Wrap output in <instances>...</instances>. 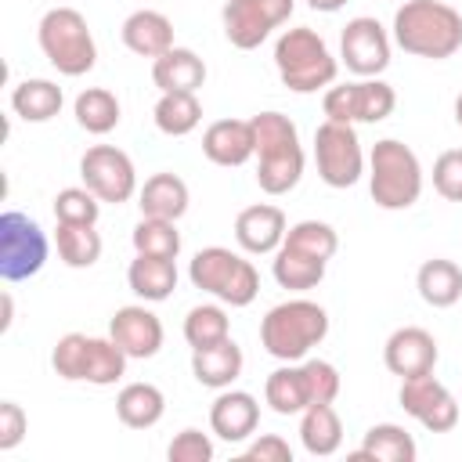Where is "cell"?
Masks as SVG:
<instances>
[{
    "mask_svg": "<svg viewBox=\"0 0 462 462\" xmlns=\"http://www.w3.org/2000/svg\"><path fill=\"white\" fill-rule=\"evenodd\" d=\"M393 43L404 54L444 61L462 47V14L444 0H404L393 11Z\"/></svg>",
    "mask_w": 462,
    "mask_h": 462,
    "instance_id": "obj_1",
    "label": "cell"
},
{
    "mask_svg": "<svg viewBox=\"0 0 462 462\" xmlns=\"http://www.w3.org/2000/svg\"><path fill=\"white\" fill-rule=\"evenodd\" d=\"M253 137H256V184L267 195H285L300 184L303 177V144L296 134V123L282 112H256L253 119Z\"/></svg>",
    "mask_w": 462,
    "mask_h": 462,
    "instance_id": "obj_2",
    "label": "cell"
},
{
    "mask_svg": "<svg viewBox=\"0 0 462 462\" xmlns=\"http://www.w3.org/2000/svg\"><path fill=\"white\" fill-rule=\"evenodd\" d=\"M328 336V310L314 300H285L260 321V346L278 361H303Z\"/></svg>",
    "mask_w": 462,
    "mask_h": 462,
    "instance_id": "obj_3",
    "label": "cell"
},
{
    "mask_svg": "<svg viewBox=\"0 0 462 462\" xmlns=\"http://www.w3.org/2000/svg\"><path fill=\"white\" fill-rule=\"evenodd\" d=\"M368 191H372V202L379 209H390V213L415 206L422 195L419 155L397 137L375 141L368 152Z\"/></svg>",
    "mask_w": 462,
    "mask_h": 462,
    "instance_id": "obj_4",
    "label": "cell"
},
{
    "mask_svg": "<svg viewBox=\"0 0 462 462\" xmlns=\"http://www.w3.org/2000/svg\"><path fill=\"white\" fill-rule=\"evenodd\" d=\"M274 69L292 94H314L336 83L339 61L310 25H296L274 40Z\"/></svg>",
    "mask_w": 462,
    "mask_h": 462,
    "instance_id": "obj_5",
    "label": "cell"
},
{
    "mask_svg": "<svg viewBox=\"0 0 462 462\" xmlns=\"http://www.w3.org/2000/svg\"><path fill=\"white\" fill-rule=\"evenodd\" d=\"M188 282L202 292H209L213 300L227 303V307H249L260 292V274L256 267L242 256L231 253L224 245H206L191 256L188 263Z\"/></svg>",
    "mask_w": 462,
    "mask_h": 462,
    "instance_id": "obj_6",
    "label": "cell"
},
{
    "mask_svg": "<svg viewBox=\"0 0 462 462\" xmlns=\"http://www.w3.org/2000/svg\"><path fill=\"white\" fill-rule=\"evenodd\" d=\"M36 40L43 58L61 76H87L97 65L94 32L76 7H51L36 25Z\"/></svg>",
    "mask_w": 462,
    "mask_h": 462,
    "instance_id": "obj_7",
    "label": "cell"
},
{
    "mask_svg": "<svg viewBox=\"0 0 462 462\" xmlns=\"http://www.w3.org/2000/svg\"><path fill=\"white\" fill-rule=\"evenodd\" d=\"M47 253H51V242L32 217L18 209H7L0 217V278L4 282H25L40 274L47 263Z\"/></svg>",
    "mask_w": 462,
    "mask_h": 462,
    "instance_id": "obj_8",
    "label": "cell"
},
{
    "mask_svg": "<svg viewBox=\"0 0 462 462\" xmlns=\"http://www.w3.org/2000/svg\"><path fill=\"white\" fill-rule=\"evenodd\" d=\"M314 166L328 188H354L365 173V148L350 123L325 119L314 130Z\"/></svg>",
    "mask_w": 462,
    "mask_h": 462,
    "instance_id": "obj_9",
    "label": "cell"
},
{
    "mask_svg": "<svg viewBox=\"0 0 462 462\" xmlns=\"http://www.w3.org/2000/svg\"><path fill=\"white\" fill-rule=\"evenodd\" d=\"M79 177L101 202H112V206L130 202L137 195L134 159L116 144H90L79 159Z\"/></svg>",
    "mask_w": 462,
    "mask_h": 462,
    "instance_id": "obj_10",
    "label": "cell"
},
{
    "mask_svg": "<svg viewBox=\"0 0 462 462\" xmlns=\"http://www.w3.org/2000/svg\"><path fill=\"white\" fill-rule=\"evenodd\" d=\"M296 0H227L220 11L224 22V36L231 47L238 51H253L260 47L278 25L289 22Z\"/></svg>",
    "mask_w": 462,
    "mask_h": 462,
    "instance_id": "obj_11",
    "label": "cell"
},
{
    "mask_svg": "<svg viewBox=\"0 0 462 462\" xmlns=\"http://www.w3.org/2000/svg\"><path fill=\"white\" fill-rule=\"evenodd\" d=\"M397 401H401V408H404L422 430H430V433H448V430H455V422H458V401H455V393H451L433 372L401 379Z\"/></svg>",
    "mask_w": 462,
    "mask_h": 462,
    "instance_id": "obj_12",
    "label": "cell"
},
{
    "mask_svg": "<svg viewBox=\"0 0 462 462\" xmlns=\"http://www.w3.org/2000/svg\"><path fill=\"white\" fill-rule=\"evenodd\" d=\"M339 58L357 79L383 76L390 65V32L375 18L357 14L339 32Z\"/></svg>",
    "mask_w": 462,
    "mask_h": 462,
    "instance_id": "obj_13",
    "label": "cell"
},
{
    "mask_svg": "<svg viewBox=\"0 0 462 462\" xmlns=\"http://www.w3.org/2000/svg\"><path fill=\"white\" fill-rule=\"evenodd\" d=\"M440 361V350H437V339L433 332H426L422 325H404V328H393L383 343V365L401 375V379H411V375H426L433 372Z\"/></svg>",
    "mask_w": 462,
    "mask_h": 462,
    "instance_id": "obj_14",
    "label": "cell"
},
{
    "mask_svg": "<svg viewBox=\"0 0 462 462\" xmlns=\"http://www.w3.org/2000/svg\"><path fill=\"white\" fill-rule=\"evenodd\" d=\"M108 336L126 350L130 361H148L162 350V321L155 310H148L144 303H126L112 314L108 321Z\"/></svg>",
    "mask_w": 462,
    "mask_h": 462,
    "instance_id": "obj_15",
    "label": "cell"
},
{
    "mask_svg": "<svg viewBox=\"0 0 462 462\" xmlns=\"http://www.w3.org/2000/svg\"><path fill=\"white\" fill-rule=\"evenodd\" d=\"M285 231H289V220L278 206L271 202H256V206H245L238 217H235V242L253 253V256H274L278 245L285 242Z\"/></svg>",
    "mask_w": 462,
    "mask_h": 462,
    "instance_id": "obj_16",
    "label": "cell"
},
{
    "mask_svg": "<svg viewBox=\"0 0 462 462\" xmlns=\"http://www.w3.org/2000/svg\"><path fill=\"white\" fill-rule=\"evenodd\" d=\"M260 426V401L249 390H220L217 401L209 404V430L227 440V444H242L256 433Z\"/></svg>",
    "mask_w": 462,
    "mask_h": 462,
    "instance_id": "obj_17",
    "label": "cell"
},
{
    "mask_svg": "<svg viewBox=\"0 0 462 462\" xmlns=\"http://www.w3.org/2000/svg\"><path fill=\"white\" fill-rule=\"evenodd\" d=\"M202 155L217 166H245L256 155V137L249 119H217L202 134Z\"/></svg>",
    "mask_w": 462,
    "mask_h": 462,
    "instance_id": "obj_18",
    "label": "cell"
},
{
    "mask_svg": "<svg viewBox=\"0 0 462 462\" xmlns=\"http://www.w3.org/2000/svg\"><path fill=\"white\" fill-rule=\"evenodd\" d=\"M152 83L159 94H199L206 83V61L191 47H170L152 61Z\"/></svg>",
    "mask_w": 462,
    "mask_h": 462,
    "instance_id": "obj_19",
    "label": "cell"
},
{
    "mask_svg": "<svg viewBox=\"0 0 462 462\" xmlns=\"http://www.w3.org/2000/svg\"><path fill=\"white\" fill-rule=\"evenodd\" d=\"M123 43L137 54V58H159V54H166L170 47H177L173 43V22L162 14V11H152V7H141V11H134V14H126V22H123Z\"/></svg>",
    "mask_w": 462,
    "mask_h": 462,
    "instance_id": "obj_20",
    "label": "cell"
},
{
    "mask_svg": "<svg viewBox=\"0 0 462 462\" xmlns=\"http://www.w3.org/2000/svg\"><path fill=\"white\" fill-rule=\"evenodd\" d=\"M126 285L144 303H162L177 289V260L170 256H144L137 253L126 267Z\"/></svg>",
    "mask_w": 462,
    "mask_h": 462,
    "instance_id": "obj_21",
    "label": "cell"
},
{
    "mask_svg": "<svg viewBox=\"0 0 462 462\" xmlns=\"http://www.w3.org/2000/svg\"><path fill=\"white\" fill-rule=\"evenodd\" d=\"M242 365H245L242 346L231 336L220 339V343H213V346L191 350V375L202 386H209V390H227L242 375Z\"/></svg>",
    "mask_w": 462,
    "mask_h": 462,
    "instance_id": "obj_22",
    "label": "cell"
},
{
    "mask_svg": "<svg viewBox=\"0 0 462 462\" xmlns=\"http://www.w3.org/2000/svg\"><path fill=\"white\" fill-rule=\"evenodd\" d=\"M191 191L177 173H152L137 188V206L141 217H162V220H180L188 213Z\"/></svg>",
    "mask_w": 462,
    "mask_h": 462,
    "instance_id": "obj_23",
    "label": "cell"
},
{
    "mask_svg": "<svg viewBox=\"0 0 462 462\" xmlns=\"http://www.w3.org/2000/svg\"><path fill=\"white\" fill-rule=\"evenodd\" d=\"M415 289L422 296V303L444 310V307H455L462 300V267L455 260H444V256H433L419 267L415 274Z\"/></svg>",
    "mask_w": 462,
    "mask_h": 462,
    "instance_id": "obj_24",
    "label": "cell"
},
{
    "mask_svg": "<svg viewBox=\"0 0 462 462\" xmlns=\"http://www.w3.org/2000/svg\"><path fill=\"white\" fill-rule=\"evenodd\" d=\"M166 411V397L155 383H126L116 393V415L130 430H152Z\"/></svg>",
    "mask_w": 462,
    "mask_h": 462,
    "instance_id": "obj_25",
    "label": "cell"
},
{
    "mask_svg": "<svg viewBox=\"0 0 462 462\" xmlns=\"http://www.w3.org/2000/svg\"><path fill=\"white\" fill-rule=\"evenodd\" d=\"M415 455H419L415 437L397 422L368 426L361 437V448L354 451V458H372V462H415Z\"/></svg>",
    "mask_w": 462,
    "mask_h": 462,
    "instance_id": "obj_26",
    "label": "cell"
},
{
    "mask_svg": "<svg viewBox=\"0 0 462 462\" xmlns=\"http://www.w3.org/2000/svg\"><path fill=\"white\" fill-rule=\"evenodd\" d=\"M300 440L307 448V455L314 458H328L339 451L343 444V422L336 415L332 404H310L300 411Z\"/></svg>",
    "mask_w": 462,
    "mask_h": 462,
    "instance_id": "obj_27",
    "label": "cell"
},
{
    "mask_svg": "<svg viewBox=\"0 0 462 462\" xmlns=\"http://www.w3.org/2000/svg\"><path fill=\"white\" fill-rule=\"evenodd\" d=\"M65 105V94L54 79H22L11 90V112L25 123H51Z\"/></svg>",
    "mask_w": 462,
    "mask_h": 462,
    "instance_id": "obj_28",
    "label": "cell"
},
{
    "mask_svg": "<svg viewBox=\"0 0 462 462\" xmlns=\"http://www.w3.org/2000/svg\"><path fill=\"white\" fill-rule=\"evenodd\" d=\"M263 401L271 404V411L278 415H300L307 404H310V393H307V379H303V368L300 361H282V368H274L263 383Z\"/></svg>",
    "mask_w": 462,
    "mask_h": 462,
    "instance_id": "obj_29",
    "label": "cell"
},
{
    "mask_svg": "<svg viewBox=\"0 0 462 462\" xmlns=\"http://www.w3.org/2000/svg\"><path fill=\"white\" fill-rule=\"evenodd\" d=\"M119 97L112 94V90H105V87H87V90H79L76 94V101H72V116H76V123L87 130V134H94V137H105V134H112L116 126H119Z\"/></svg>",
    "mask_w": 462,
    "mask_h": 462,
    "instance_id": "obj_30",
    "label": "cell"
},
{
    "mask_svg": "<svg viewBox=\"0 0 462 462\" xmlns=\"http://www.w3.org/2000/svg\"><path fill=\"white\" fill-rule=\"evenodd\" d=\"M54 249H58V260L72 271H83V267H94L101 260V235H97V224H58L54 231Z\"/></svg>",
    "mask_w": 462,
    "mask_h": 462,
    "instance_id": "obj_31",
    "label": "cell"
},
{
    "mask_svg": "<svg viewBox=\"0 0 462 462\" xmlns=\"http://www.w3.org/2000/svg\"><path fill=\"white\" fill-rule=\"evenodd\" d=\"M271 274L282 289L289 292H307L314 289L321 278H325V260L318 256H307L300 249H289V245H278L274 260H271Z\"/></svg>",
    "mask_w": 462,
    "mask_h": 462,
    "instance_id": "obj_32",
    "label": "cell"
},
{
    "mask_svg": "<svg viewBox=\"0 0 462 462\" xmlns=\"http://www.w3.org/2000/svg\"><path fill=\"white\" fill-rule=\"evenodd\" d=\"M152 119L166 137H188L202 123L199 94H159V101L152 108Z\"/></svg>",
    "mask_w": 462,
    "mask_h": 462,
    "instance_id": "obj_33",
    "label": "cell"
},
{
    "mask_svg": "<svg viewBox=\"0 0 462 462\" xmlns=\"http://www.w3.org/2000/svg\"><path fill=\"white\" fill-rule=\"evenodd\" d=\"M231 336V318L220 303H199L184 314V339L191 350H202V346H213L220 339Z\"/></svg>",
    "mask_w": 462,
    "mask_h": 462,
    "instance_id": "obj_34",
    "label": "cell"
},
{
    "mask_svg": "<svg viewBox=\"0 0 462 462\" xmlns=\"http://www.w3.org/2000/svg\"><path fill=\"white\" fill-rule=\"evenodd\" d=\"M134 253H144V256H170L177 260L180 256V231H177V220H162V217H141L134 224Z\"/></svg>",
    "mask_w": 462,
    "mask_h": 462,
    "instance_id": "obj_35",
    "label": "cell"
},
{
    "mask_svg": "<svg viewBox=\"0 0 462 462\" xmlns=\"http://www.w3.org/2000/svg\"><path fill=\"white\" fill-rule=\"evenodd\" d=\"M126 350L112 336H94L90 339V357H87V379L90 386H116L126 375Z\"/></svg>",
    "mask_w": 462,
    "mask_h": 462,
    "instance_id": "obj_36",
    "label": "cell"
},
{
    "mask_svg": "<svg viewBox=\"0 0 462 462\" xmlns=\"http://www.w3.org/2000/svg\"><path fill=\"white\" fill-rule=\"evenodd\" d=\"M282 245L300 249V253L318 256V260L328 263V260L336 256V249H339V235H336V227L325 224V220H300V224H292V227L285 231V242H282Z\"/></svg>",
    "mask_w": 462,
    "mask_h": 462,
    "instance_id": "obj_37",
    "label": "cell"
},
{
    "mask_svg": "<svg viewBox=\"0 0 462 462\" xmlns=\"http://www.w3.org/2000/svg\"><path fill=\"white\" fill-rule=\"evenodd\" d=\"M90 339L87 332H65L54 350H51V368L65 383H83L87 379V357H90Z\"/></svg>",
    "mask_w": 462,
    "mask_h": 462,
    "instance_id": "obj_38",
    "label": "cell"
},
{
    "mask_svg": "<svg viewBox=\"0 0 462 462\" xmlns=\"http://www.w3.org/2000/svg\"><path fill=\"white\" fill-rule=\"evenodd\" d=\"M54 220L58 224H97V217H101V199L87 188V184H79V188H61L58 195H54Z\"/></svg>",
    "mask_w": 462,
    "mask_h": 462,
    "instance_id": "obj_39",
    "label": "cell"
},
{
    "mask_svg": "<svg viewBox=\"0 0 462 462\" xmlns=\"http://www.w3.org/2000/svg\"><path fill=\"white\" fill-rule=\"evenodd\" d=\"M397 108V94L386 79L368 76L357 79V123H383L386 116H393Z\"/></svg>",
    "mask_w": 462,
    "mask_h": 462,
    "instance_id": "obj_40",
    "label": "cell"
},
{
    "mask_svg": "<svg viewBox=\"0 0 462 462\" xmlns=\"http://www.w3.org/2000/svg\"><path fill=\"white\" fill-rule=\"evenodd\" d=\"M300 368H303V379H307L310 404H332V401L339 397L343 379H339V368H336L332 361H325V357H303ZM310 404H307V408H310Z\"/></svg>",
    "mask_w": 462,
    "mask_h": 462,
    "instance_id": "obj_41",
    "label": "cell"
},
{
    "mask_svg": "<svg viewBox=\"0 0 462 462\" xmlns=\"http://www.w3.org/2000/svg\"><path fill=\"white\" fill-rule=\"evenodd\" d=\"M433 188L448 202H462V148H448L433 162Z\"/></svg>",
    "mask_w": 462,
    "mask_h": 462,
    "instance_id": "obj_42",
    "label": "cell"
},
{
    "mask_svg": "<svg viewBox=\"0 0 462 462\" xmlns=\"http://www.w3.org/2000/svg\"><path fill=\"white\" fill-rule=\"evenodd\" d=\"M166 458H170V462H213V440H209V433L188 426V430H180V433L170 440Z\"/></svg>",
    "mask_w": 462,
    "mask_h": 462,
    "instance_id": "obj_43",
    "label": "cell"
},
{
    "mask_svg": "<svg viewBox=\"0 0 462 462\" xmlns=\"http://www.w3.org/2000/svg\"><path fill=\"white\" fill-rule=\"evenodd\" d=\"M321 108H325V119L357 126V79H354V83H336V87H328L325 97H321Z\"/></svg>",
    "mask_w": 462,
    "mask_h": 462,
    "instance_id": "obj_44",
    "label": "cell"
},
{
    "mask_svg": "<svg viewBox=\"0 0 462 462\" xmlns=\"http://www.w3.org/2000/svg\"><path fill=\"white\" fill-rule=\"evenodd\" d=\"M29 430V419H25V408L18 401H0V451H11L22 444Z\"/></svg>",
    "mask_w": 462,
    "mask_h": 462,
    "instance_id": "obj_45",
    "label": "cell"
},
{
    "mask_svg": "<svg viewBox=\"0 0 462 462\" xmlns=\"http://www.w3.org/2000/svg\"><path fill=\"white\" fill-rule=\"evenodd\" d=\"M242 458H245V462H292V448H289L285 437L263 433V437H256L253 444H245Z\"/></svg>",
    "mask_w": 462,
    "mask_h": 462,
    "instance_id": "obj_46",
    "label": "cell"
},
{
    "mask_svg": "<svg viewBox=\"0 0 462 462\" xmlns=\"http://www.w3.org/2000/svg\"><path fill=\"white\" fill-rule=\"evenodd\" d=\"M11 321H14V300H11V292H4V318H0V328L7 332Z\"/></svg>",
    "mask_w": 462,
    "mask_h": 462,
    "instance_id": "obj_47",
    "label": "cell"
},
{
    "mask_svg": "<svg viewBox=\"0 0 462 462\" xmlns=\"http://www.w3.org/2000/svg\"><path fill=\"white\" fill-rule=\"evenodd\" d=\"M314 11H325V14H332V11H339V7H346V0H307Z\"/></svg>",
    "mask_w": 462,
    "mask_h": 462,
    "instance_id": "obj_48",
    "label": "cell"
},
{
    "mask_svg": "<svg viewBox=\"0 0 462 462\" xmlns=\"http://www.w3.org/2000/svg\"><path fill=\"white\" fill-rule=\"evenodd\" d=\"M455 123H458V126H462V94H458V97H455Z\"/></svg>",
    "mask_w": 462,
    "mask_h": 462,
    "instance_id": "obj_49",
    "label": "cell"
}]
</instances>
